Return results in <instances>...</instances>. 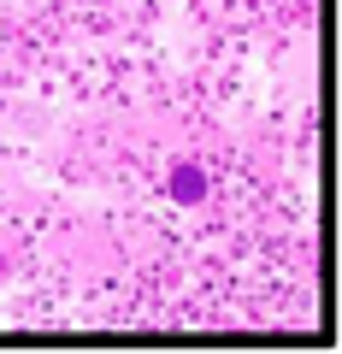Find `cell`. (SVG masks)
I'll return each instance as SVG.
<instances>
[]
</instances>
